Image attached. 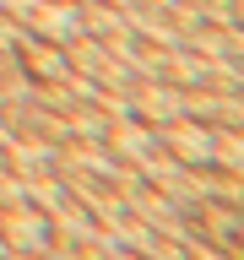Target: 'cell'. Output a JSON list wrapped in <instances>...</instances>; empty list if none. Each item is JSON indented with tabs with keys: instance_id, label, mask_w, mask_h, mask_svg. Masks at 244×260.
<instances>
[{
	"instance_id": "obj_3",
	"label": "cell",
	"mask_w": 244,
	"mask_h": 260,
	"mask_svg": "<svg viewBox=\"0 0 244 260\" xmlns=\"http://www.w3.org/2000/svg\"><path fill=\"white\" fill-rule=\"evenodd\" d=\"M125 92H130L136 119H146V125H168V119H179V114H185L179 87H174V81H163V76H152V81H130Z\"/></svg>"
},
{
	"instance_id": "obj_6",
	"label": "cell",
	"mask_w": 244,
	"mask_h": 260,
	"mask_svg": "<svg viewBox=\"0 0 244 260\" xmlns=\"http://www.w3.org/2000/svg\"><path fill=\"white\" fill-rule=\"evenodd\" d=\"M27 201V179L16 168H0V206H22Z\"/></svg>"
},
{
	"instance_id": "obj_4",
	"label": "cell",
	"mask_w": 244,
	"mask_h": 260,
	"mask_svg": "<svg viewBox=\"0 0 244 260\" xmlns=\"http://www.w3.org/2000/svg\"><path fill=\"white\" fill-rule=\"evenodd\" d=\"M27 32L44 38V44H71L81 32V6L76 0H38L27 16Z\"/></svg>"
},
{
	"instance_id": "obj_7",
	"label": "cell",
	"mask_w": 244,
	"mask_h": 260,
	"mask_svg": "<svg viewBox=\"0 0 244 260\" xmlns=\"http://www.w3.org/2000/svg\"><path fill=\"white\" fill-rule=\"evenodd\" d=\"M146 6H158V11H168V6H174V0H146Z\"/></svg>"
},
{
	"instance_id": "obj_1",
	"label": "cell",
	"mask_w": 244,
	"mask_h": 260,
	"mask_svg": "<svg viewBox=\"0 0 244 260\" xmlns=\"http://www.w3.org/2000/svg\"><path fill=\"white\" fill-rule=\"evenodd\" d=\"M0 233L11 244V255H49V211H38L33 201L22 206H0Z\"/></svg>"
},
{
	"instance_id": "obj_5",
	"label": "cell",
	"mask_w": 244,
	"mask_h": 260,
	"mask_svg": "<svg viewBox=\"0 0 244 260\" xmlns=\"http://www.w3.org/2000/svg\"><path fill=\"white\" fill-rule=\"evenodd\" d=\"M239 162H244L239 125H211V168H228V174H239Z\"/></svg>"
},
{
	"instance_id": "obj_8",
	"label": "cell",
	"mask_w": 244,
	"mask_h": 260,
	"mask_svg": "<svg viewBox=\"0 0 244 260\" xmlns=\"http://www.w3.org/2000/svg\"><path fill=\"white\" fill-rule=\"evenodd\" d=\"M0 255H11V244H6V233H0Z\"/></svg>"
},
{
	"instance_id": "obj_2",
	"label": "cell",
	"mask_w": 244,
	"mask_h": 260,
	"mask_svg": "<svg viewBox=\"0 0 244 260\" xmlns=\"http://www.w3.org/2000/svg\"><path fill=\"white\" fill-rule=\"evenodd\" d=\"M158 146H163V152H174L185 168H211V125H206V119L179 114V119L158 125Z\"/></svg>"
}]
</instances>
